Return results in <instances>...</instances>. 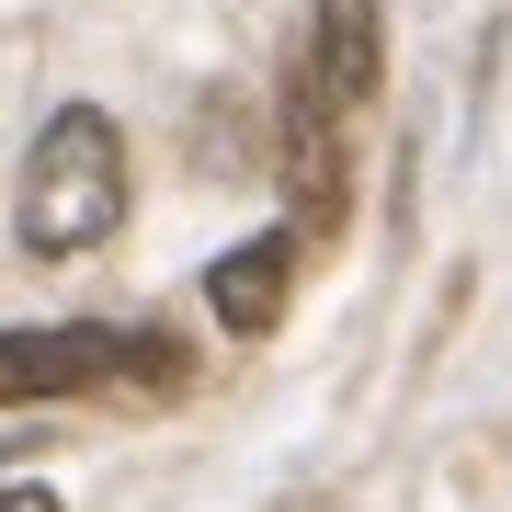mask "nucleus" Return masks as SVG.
I'll use <instances>...</instances> for the list:
<instances>
[{"label":"nucleus","instance_id":"f257e3e1","mask_svg":"<svg viewBox=\"0 0 512 512\" xmlns=\"http://www.w3.org/2000/svg\"><path fill=\"white\" fill-rule=\"evenodd\" d=\"M114 228H126V137H114V114L69 103L46 114L35 160H23V239L69 262V251H103Z\"/></svg>","mask_w":512,"mask_h":512},{"label":"nucleus","instance_id":"f03ea898","mask_svg":"<svg viewBox=\"0 0 512 512\" xmlns=\"http://www.w3.org/2000/svg\"><path fill=\"white\" fill-rule=\"evenodd\" d=\"M183 387V342L171 330H0V399H80V387Z\"/></svg>","mask_w":512,"mask_h":512},{"label":"nucleus","instance_id":"39448f33","mask_svg":"<svg viewBox=\"0 0 512 512\" xmlns=\"http://www.w3.org/2000/svg\"><path fill=\"white\" fill-rule=\"evenodd\" d=\"M0 512H57V490H35V478H0Z\"/></svg>","mask_w":512,"mask_h":512},{"label":"nucleus","instance_id":"7ed1b4c3","mask_svg":"<svg viewBox=\"0 0 512 512\" xmlns=\"http://www.w3.org/2000/svg\"><path fill=\"white\" fill-rule=\"evenodd\" d=\"M205 308H217V330H274L285 319V239H239V251L205 262Z\"/></svg>","mask_w":512,"mask_h":512},{"label":"nucleus","instance_id":"20e7f679","mask_svg":"<svg viewBox=\"0 0 512 512\" xmlns=\"http://www.w3.org/2000/svg\"><path fill=\"white\" fill-rule=\"evenodd\" d=\"M376 69H387V57H376V0H319V92L330 103H376Z\"/></svg>","mask_w":512,"mask_h":512}]
</instances>
